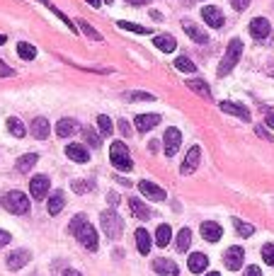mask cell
Instances as JSON below:
<instances>
[{
	"mask_svg": "<svg viewBox=\"0 0 274 276\" xmlns=\"http://www.w3.org/2000/svg\"><path fill=\"white\" fill-rule=\"evenodd\" d=\"M68 230H71L75 238H78V242H80L85 249L95 252V249L100 247V242H97V230H95L90 223H88V218H85L82 213H80V216H75L73 221H71Z\"/></svg>",
	"mask_w": 274,
	"mask_h": 276,
	"instance_id": "6da1fadb",
	"label": "cell"
},
{
	"mask_svg": "<svg viewBox=\"0 0 274 276\" xmlns=\"http://www.w3.org/2000/svg\"><path fill=\"white\" fill-rule=\"evenodd\" d=\"M240 54H243V41L240 39H230L228 49H226V56L221 58L219 63V75L223 78V75H228L233 68L238 65V61H240Z\"/></svg>",
	"mask_w": 274,
	"mask_h": 276,
	"instance_id": "7a4b0ae2",
	"label": "cell"
},
{
	"mask_svg": "<svg viewBox=\"0 0 274 276\" xmlns=\"http://www.w3.org/2000/svg\"><path fill=\"white\" fill-rule=\"evenodd\" d=\"M3 209L10 213H15V216H27L29 213V199L27 194L22 192H8L5 196H3Z\"/></svg>",
	"mask_w": 274,
	"mask_h": 276,
	"instance_id": "3957f363",
	"label": "cell"
},
{
	"mask_svg": "<svg viewBox=\"0 0 274 276\" xmlns=\"http://www.w3.org/2000/svg\"><path fill=\"white\" fill-rule=\"evenodd\" d=\"M110 160L112 165L117 167V170H121V172H129L131 167H134V163H131V155H129V148L121 143V141H114L110 148Z\"/></svg>",
	"mask_w": 274,
	"mask_h": 276,
	"instance_id": "277c9868",
	"label": "cell"
},
{
	"mask_svg": "<svg viewBox=\"0 0 274 276\" xmlns=\"http://www.w3.org/2000/svg\"><path fill=\"white\" fill-rule=\"evenodd\" d=\"M100 225L102 230L107 233V238H119L121 233H124V221H121V216H119L114 209H110V211H104L100 216Z\"/></svg>",
	"mask_w": 274,
	"mask_h": 276,
	"instance_id": "5b68a950",
	"label": "cell"
},
{
	"mask_svg": "<svg viewBox=\"0 0 274 276\" xmlns=\"http://www.w3.org/2000/svg\"><path fill=\"white\" fill-rule=\"evenodd\" d=\"M163 143H165V155L175 157V153H177V150H180V146H182V133L175 129V126H170V129L165 131Z\"/></svg>",
	"mask_w": 274,
	"mask_h": 276,
	"instance_id": "8992f818",
	"label": "cell"
},
{
	"mask_svg": "<svg viewBox=\"0 0 274 276\" xmlns=\"http://www.w3.org/2000/svg\"><path fill=\"white\" fill-rule=\"evenodd\" d=\"M49 177L46 175H37L29 179V194H32V199H46V194H49Z\"/></svg>",
	"mask_w": 274,
	"mask_h": 276,
	"instance_id": "52a82bcc",
	"label": "cell"
},
{
	"mask_svg": "<svg viewBox=\"0 0 274 276\" xmlns=\"http://www.w3.org/2000/svg\"><path fill=\"white\" fill-rule=\"evenodd\" d=\"M243 257H245V249L243 247H228L223 252V264L230 269V271H236V269L243 267Z\"/></svg>",
	"mask_w": 274,
	"mask_h": 276,
	"instance_id": "ba28073f",
	"label": "cell"
},
{
	"mask_svg": "<svg viewBox=\"0 0 274 276\" xmlns=\"http://www.w3.org/2000/svg\"><path fill=\"white\" fill-rule=\"evenodd\" d=\"M201 17H204V22H206L209 27H214V29H221L223 25H226L223 12H221L219 8H214V5H206V8L201 10Z\"/></svg>",
	"mask_w": 274,
	"mask_h": 276,
	"instance_id": "9c48e42d",
	"label": "cell"
},
{
	"mask_svg": "<svg viewBox=\"0 0 274 276\" xmlns=\"http://www.w3.org/2000/svg\"><path fill=\"white\" fill-rule=\"evenodd\" d=\"M153 271H156L158 276H180V267L167 257H158L156 262H153Z\"/></svg>",
	"mask_w": 274,
	"mask_h": 276,
	"instance_id": "30bf717a",
	"label": "cell"
},
{
	"mask_svg": "<svg viewBox=\"0 0 274 276\" xmlns=\"http://www.w3.org/2000/svg\"><path fill=\"white\" fill-rule=\"evenodd\" d=\"M199 157H201L199 146H192L189 150H187V157H184L182 167H180V172H182V175H192L194 170L199 167Z\"/></svg>",
	"mask_w": 274,
	"mask_h": 276,
	"instance_id": "8fae6325",
	"label": "cell"
},
{
	"mask_svg": "<svg viewBox=\"0 0 274 276\" xmlns=\"http://www.w3.org/2000/svg\"><path fill=\"white\" fill-rule=\"evenodd\" d=\"M32 255H29V249H15V252H10L8 255V269L10 271H19V269L27 264Z\"/></svg>",
	"mask_w": 274,
	"mask_h": 276,
	"instance_id": "7c38bea8",
	"label": "cell"
},
{
	"mask_svg": "<svg viewBox=\"0 0 274 276\" xmlns=\"http://www.w3.org/2000/svg\"><path fill=\"white\" fill-rule=\"evenodd\" d=\"M66 155L71 157L73 163H78V165L90 163V153H88V148L80 146V143H71V146H66Z\"/></svg>",
	"mask_w": 274,
	"mask_h": 276,
	"instance_id": "4fadbf2b",
	"label": "cell"
},
{
	"mask_svg": "<svg viewBox=\"0 0 274 276\" xmlns=\"http://www.w3.org/2000/svg\"><path fill=\"white\" fill-rule=\"evenodd\" d=\"M269 32H272V25H269V19H265V17H255L252 22H250V34L255 39H267L269 37Z\"/></svg>",
	"mask_w": 274,
	"mask_h": 276,
	"instance_id": "5bb4252c",
	"label": "cell"
},
{
	"mask_svg": "<svg viewBox=\"0 0 274 276\" xmlns=\"http://www.w3.org/2000/svg\"><path fill=\"white\" fill-rule=\"evenodd\" d=\"M138 192L143 194V196H148V199H153V201H165V189H160L158 184L148 182V179L138 182Z\"/></svg>",
	"mask_w": 274,
	"mask_h": 276,
	"instance_id": "9a60e30c",
	"label": "cell"
},
{
	"mask_svg": "<svg viewBox=\"0 0 274 276\" xmlns=\"http://www.w3.org/2000/svg\"><path fill=\"white\" fill-rule=\"evenodd\" d=\"M219 107H221V111H226V114H233L238 119L250 121V109L243 107V104H238V102H219Z\"/></svg>",
	"mask_w": 274,
	"mask_h": 276,
	"instance_id": "2e32d148",
	"label": "cell"
},
{
	"mask_svg": "<svg viewBox=\"0 0 274 276\" xmlns=\"http://www.w3.org/2000/svg\"><path fill=\"white\" fill-rule=\"evenodd\" d=\"M221 235H223V228H221L219 223H214V221L201 223V238L206 240V242H219Z\"/></svg>",
	"mask_w": 274,
	"mask_h": 276,
	"instance_id": "e0dca14e",
	"label": "cell"
},
{
	"mask_svg": "<svg viewBox=\"0 0 274 276\" xmlns=\"http://www.w3.org/2000/svg\"><path fill=\"white\" fill-rule=\"evenodd\" d=\"M134 124H136V131L146 133V131L156 129L158 124H160V117L158 114H138L136 119H134Z\"/></svg>",
	"mask_w": 274,
	"mask_h": 276,
	"instance_id": "ac0fdd59",
	"label": "cell"
},
{
	"mask_svg": "<svg viewBox=\"0 0 274 276\" xmlns=\"http://www.w3.org/2000/svg\"><path fill=\"white\" fill-rule=\"evenodd\" d=\"M182 29L187 32V37L192 39V41H197V44H209V34L206 32H201L194 22H189V19H184L182 22Z\"/></svg>",
	"mask_w": 274,
	"mask_h": 276,
	"instance_id": "d6986e66",
	"label": "cell"
},
{
	"mask_svg": "<svg viewBox=\"0 0 274 276\" xmlns=\"http://www.w3.org/2000/svg\"><path fill=\"white\" fill-rule=\"evenodd\" d=\"M187 267H189L192 274H201V271H206V267H209V257L201 255V252H194V255H189V259H187Z\"/></svg>",
	"mask_w": 274,
	"mask_h": 276,
	"instance_id": "ffe728a7",
	"label": "cell"
},
{
	"mask_svg": "<svg viewBox=\"0 0 274 276\" xmlns=\"http://www.w3.org/2000/svg\"><path fill=\"white\" fill-rule=\"evenodd\" d=\"M78 131V121L75 119H61L58 124H56V133H58V138H71Z\"/></svg>",
	"mask_w": 274,
	"mask_h": 276,
	"instance_id": "44dd1931",
	"label": "cell"
},
{
	"mask_svg": "<svg viewBox=\"0 0 274 276\" xmlns=\"http://www.w3.org/2000/svg\"><path fill=\"white\" fill-rule=\"evenodd\" d=\"M29 131H32V136L37 138V141H44V138L49 136V121H46L44 117H37V119L32 121Z\"/></svg>",
	"mask_w": 274,
	"mask_h": 276,
	"instance_id": "7402d4cb",
	"label": "cell"
},
{
	"mask_svg": "<svg viewBox=\"0 0 274 276\" xmlns=\"http://www.w3.org/2000/svg\"><path fill=\"white\" fill-rule=\"evenodd\" d=\"M129 209H131V213H134L136 218H141V221H148V218H151V209H148L141 199H129Z\"/></svg>",
	"mask_w": 274,
	"mask_h": 276,
	"instance_id": "603a6c76",
	"label": "cell"
},
{
	"mask_svg": "<svg viewBox=\"0 0 274 276\" xmlns=\"http://www.w3.org/2000/svg\"><path fill=\"white\" fill-rule=\"evenodd\" d=\"M134 238H136V247H138V252H141V255L146 257L148 252H151V233H148V230H143V228H138Z\"/></svg>",
	"mask_w": 274,
	"mask_h": 276,
	"instance_id": "cb8c5ba5",
	"label": "cell"
},
{
	"mask_svg": "<svg viewBox=\"0 0 274 276\" xmlns=\"http://www.w3.org/2000/svg\"><path fill=\"white\" fill-rule=\"evenodd\" d=\"M153 44H156V49H160L163 54H173L177 41H175V37H170V34H158V37L153 39Z\"/></svg>",
	"mask_w": 274,
	"mask_h": 276,
	"instance_id": "d4e9b609",
	"label": "cell"
},
{
	"mask_svg": "<svg viewBox=\"0 0 274 276\" xmlns=\"http://www.w3.org/2000/svg\"><path fill=\"white\" fill-rule=\"evenodd\" d=\"M64 206H66L64 192H54L49 196V213H51V216H58V213L64 211Z\"/></svg>",
	"mask_w": 274,
	"mask_h": 276,
	"instance_id": "484cf974",
	"label": "cell"
},
{
	"mask_svg": "<svg viewBox=\"0 0 274 276\" xmlns=\"http://www.w3.org/2000/svg\"><path fill=\"white\" fill-rule=\"evenodd\" d=\"M187 87H189V90H194L197 95H201V97H206V100H211V90H209V83H206V80H201V78L187 80Z\"/></svg>",
	"mask_w": 274,
	"mask_h": 276,
	"instance_id": "4316f807",
	"label": "cell"
},
{
	"mask_svg": "<svg viewBox=\"0 0 274 276\" xmlns=\"http://www.w3.org/2000/svg\"><path fill=\"white\" fill-rule=\"evenodd\" d=\"M170 238H173V230H170V225H158L156 230V245L158 247H165V245H170Z\"/></svg>",
	"mask_w": 274,
	"mask_h": 276,
	"instance_id": "83f0119b",
	"label": "cell"
},
{
	"mask_svg": "<svg viewBox=\"0 0 274 276\" xmlns=\"http://www.w3.org/2000/svg\"><path fill=\"white\" fill-rule=\"evenodd\" d=\"M37 160H39L37 153H27V155H22L17 160V170H19V172H29L32 167L37 165Z\"/></svg>",
	"mask_w": 274,
	"mask_h": 276,
	"instance_id": "f1b7e54d",
	"label": "cell"
},
{
	"mask_svg": "<svg viewBox=\"0 0 274 276\" xmlns=\"http://www.w3.org/2000/svg\"><path fill=\"white\" fill-rule=\"evenodd\" d=\"M8 131H10V133H12L15 138H25V133H27L25 124H22L17 117H10V119H8Z\"/></svg>",
	"mask_w": 274,
	"mask_h": 276,
	"instance_id": "f546056e",
	"label": "cell"
},
{
	"mask_svg": "<svg viewBox=\"0 0 274 276\" xmlns=\"http://www.w3.org/2000/svg\"><path fill=\"white\" fill-rule=\"evenodd\" d=\"M17 56L19 58H25V61H34L37 58V49L32 44H27V41H19L17 44Z\"/></svg>",
	"mask_w": 274,
	"mask_h": 276,
	"instance_id": "4dcf8cb0",
	"label": "cell"
},
{
	"mask_svg": "<svg viewBox=\"0 0 274 276\" xmlns=\"http://www.w3.org/2000/svg\"><path fill=\"white\" fill-rule=\"evenodd\" d=\"M189 242H192V230L182 228L177 233V249H180V252H187V249H189Z\"/></svg>",
	"mask_w": 274,
	"mask_h": 276,
	"instance_id": "1f68e13d",
	"label": "cell"
},
{
	"mask_svg": "<svg viewBox=\"0 0 274 276\" xmlns=\"http://www.w3.org/2000/svg\"><path fill=\"white\" fill-rule=\"evenodd\" d=\"M124 100L129 102H156V95H151V92H124Z\"/></svg>",
	"mask_w": 274,
	"mask_h": 276,
	"instance_id": "d6a6232c",
	"label": "cell"
},
{
	"mask_svg": "<svg viewBox=\"0 0 274 276\" xmlns=\"http://www.w3.org/2000/svg\"><path fill=\"white\" fill-rule=\"evenodd\" d=\"M97 129H100L102 136H112V131H114V124H112V119L107 117V114H100V117H97Z\"/></svg>",
	"mask_w": 274,
	"mask_h": 276,
	"instance_id": "836d02e7",
	"label": "cell"
},
{
	"mask_svg": "<svg viewBox=\"0 0 274 276\" xmlns=\"http://www.w3.org/2000/svg\"><path fill=\"white\" fill-rule=\"evenodd\" d=\"M233 225H236V230H238V235H240V238H252V233H255V225L243 223L240 218H233Z\"/></svg>",
	"mask_w": 274,
	"mask_h": 276,
	"instance_id": "e575fe53",
	"label": "cell"
},
{
	"mask_svg": "<svg viewBox=\"0 0 274 276\" xmlns=\"http://www.w3.org/2000/svg\"><path fill=\"white\" fill-rule=\"evenodd\" d=\"M175 68L182 71V73H194V71H197V65H194L187 56H177V58H175Z\"/></svg>",
	"mask_w": 274,
	"mask_h": 276,
	"instance_id": "d590c367",
	"label": "cell"
},
{
	"mask_svg": "<svg viewBox=\"0 0 274 276\" xmlns=\"http://www.w3.org/2000/svg\"><path fill=\"white\" fill-rule=\"evenodd\" d=\"M117 27L127 29V32H134V34H148V32H151L148 27H141V25H134V22H127V19H119Z\"/></svg>",
	"mask_w": 274,
	"mask_h": 276,
	"instance_id": "8d00e7d4",
	"label": "cell"
},
{
	"mask_svg": "<svg viewBox=\"0 0 274 276\" xmlns=\"http://www.w3.org/2000/svg\"><path fill=\"white\" fill-rule=\"evenodd\" d=\"M71 187H73L75 194H85V192H90V189H95V182L92 179H75Z\"/></svg>",
	"mask_w": 274,
	"mask_h": 276,
	"instance_id": "74e56055",
	"label": "cell"
},
{
	"mask_svg": "<svg viewBox=\"0 0 274 276\" xmlns=\"http://www.w3.org/2000/svg\"><path fill=\"white\" fill-rule=\"evenodd\" d=\"M78 27H80L82 32H85V34H88L90 39H95V41H102V34H100V32H95V29H92L90 22H85V19H78Z\"/></svg>",
	"mask_w": 274,
	"mask_h": 276,
	"instance_id": "f35d334b",
	"label": "cell"
},
{
	"mask_svg": "<svg viewBox=\"0 0 274 276\" xmlns=\"http://www.w3.org/2000/svg\"><path fill=\"white\" fill-rule=\"evenodd\" d=\"M82 136H85V141H88V146H90V148H100L102 146L100 136H97L92 129H82Z\"/></svg>",
	"mask_w": 274,
	"mask_h": 276,
	"instance_id": "ab89813d",
	"label": "cell"
},
{
	"mask_svg": "<svg viewBox=\"0 0 274 276\" xmlns=\"http://www.w3.org/2000/svg\"><path fill=\"white\" fill-rule=\"evenodd\" d=\"M262 259H265V264L274 267V245L272 242H267L265 247H262Z\"/></svg>",
	"mask_w": 274,
	"mask_h": 276,
	"instance_id": "60d3db41",
	"label": "cell"
},
{
	"mask_svg": "<svg viewBox=\"0 0 274 276\" xmlns=\"http://www.w3.org/2000/svg\"><path fill=\"white\" fill-rule=\"evenodd\" d=\"M230 5H233V8H236L238 12H243V10H245L247 5H250V0H230Z\"/></svg>",
	"mask_w": 274,
	"mask_h": 276,
	"instance_id": "b9f144b4",
	"label": "cell"
},
{
	"mask_svg": "<svg viewBox=\"0 0 274 276\" xmlns=\"http://www.w3.org/2000/svg\"><path fill=\"white\" fill-rule=\"evenodd\" d=\"M107 201H110V206H119V201H121V196H119L117 192H110V194H107Z\"/></svg>",
	"mask_w": 274,
	"mask_h": 276,
	"instance_id": "7bdbcfd3",
	"label": "cell"
},
{
	"mask_svg": "<svg viewBox=\"0 0 274 276\" xmlns=\"http://www.w3.org/2000/svg\"><path fill=\"white\" fill-rule=\"evenodd\" d=\"M10 240H12V235H10L8 230H0V247H5Z\"/></svg>",
	"mask_w": 274,
	"mask_h": 276,
	"instance_id": "ee69618b",
	"label": "cell"
},
{
	"mask_svg": "<svg viewBox=\"0 0 274 276\" xmlns=\"http://www.w3.org/2000/svg\"><path fill=\"white\" fill-rule=\"evenodd\" d=\"M245 276H262V271H260V267H255V264H252V267L245 269Z\"/></svg>",
	"mask_w": 274,
	"mask_h": 276,
	"instance_id": "f6af8a7d",
	"label": "cell"
},
{
	"mask_svg": "<svg viewBox=\"0 0 274 276\" xmlns=\"http://www.w3.org/2000/svg\"><path fill=\"white\" fill-rule=\"evenodd\" d=\"M0 75H5V78H8V75H15V71H12V68H8V65L0 61Z\"/></svg>",
	"mask_w": 274,
	"mask_h": 276,
	"instance_id": "bcb514c9",
	"label": "cell"
},
{
	"mask_svg": "<svg viewBox=\"0 0 274 276\" xmlns=\"http://www.w3.org/2000/svg\"><path fill=\"white\" fill-rule=\"evenodd\" d=\"M129 5H134V8H141V5H148L151 0H127Z\"/></svg>",
	"mask_w": 274,
	"mask_h": 276,
	"instance_id": "7dc6e473",
	"label": "cell"
},
{
	"mask_svg": "<svg viewBox=\"0 0 274 276\" xmlns=\"http://www.w3.org/2000/svg\"><path fill=\"white\" fill-rule=\"evenodd\" d=\"M119 129H121V133H124V136H129V133H131V129H129L127 121H119Z\"/></svg>",
	"mask_w": 274,
	"mask_h": 276,
	"instance_id": "c3c4849f",
	"label": "cell"
},
{
	"mask_svg": "<svg viewBox=\"0 0 274 276\" xmlns=\"http://www.w3.org/2000/svg\"><path fill=\"white\" fill-rule=\"evenodd\" d=\"M257 136H262L265 141H272V136H269V133H267L265 129H260V126H257Z\"/></svg>",
	"mask_w": 274,
	"mask_h": 276,
	"instance_id": "681fc988",
	"label": "cell"
},
{
	"mask_svg": "<svg viewBox=\"0 0 274 276\" xmlns=\"http://www.w3.org/2000/svg\"><path fill=\"white\" fill-rule=\"evenodd\" d=\"M148 150H151V153H158V141H151V146H148Z\"/></svg>",
	"mask_w": 274,
	"mask_h": 276,
	"instance_id": "f907efd6",
	"label": "cell"
},
{
	"mask_svg": "<svg viewBox=\"0 0 274 276\" xmlns=\"http://www.w3.org/2000/svg\"><path fill=\"white\" fill-rule=\"evenodd\" d=\"M151 17H153V19H158V22H160V19H163V15H160V12H156V10H151Z\"/></svg>",
	"mask_w": 274,
	"mask_h": 276,
	"instance_id": "816d5d0a",
	"label": "cell"
},
{
	"mask_svg": "<svg viewBox=\"0 0 274 276\" xmlns=\"http://www.w3.org/2000/svg\"><path fill=\"white\" fill-rule=\"evenodd\" d=\"M64 276H82V274H80V271H75V269H68Z\"/></svg>",
	"mask_w": 274,
	"mask_h": 276,
	"instance_id": "f5cc1de1",
	"label": "cell"
},
{
	"mask_svg": "<svg viewBox=\"0 0 274 276\" xmlns=\"http://www.w3.org/2000/svg\"><path fill=\"white\" fill-rule=\"evenodd\" d=\"M85 3H90L92 8H100V5H102V0H85Z\"/></svg>",
	"mask_w": 274,
	"mask_h": 276,
	"instance_id": "db71d44e",
	"label": "cell"
},
{
	"mask_svg": "<svg viewBox=\"0 0 274 276\" xmlns=\"http://www.w3.org/2000/svg\"><path fill=\"white\" fill-rule=\"evenodd\" d=\"M267 126H269V129H274V114H269V119H267Z\"/></svg>",
	"mask_w": 274,
	"mask_h": 276,
	"instance_id": "11a10c76",
	"label": "cell"
},
{
	"mask_svg": "<svg viewBox=\"0 0 274 276\" xmlns=\"http://www.w3.org/2000/svg\"><path fill=\"white\" fill-rule=\"evenodd\" d=\"M5 44V34H0V46Z\"/></svg>",
	"mask_w": 274,
	"mask_h": 276,
	"instance_id": "9f6ffc18",
	"label": "cell"
},
{
	"mask_svg": "<svg viewBox=\"0 0 274 276\" xmlns=\"http://www.w3.org/2000/svg\"><path fill=\"white\" fill-rule=\"evenodd\" d=\"M206 276H221V274H219V271H209V274H206Z\"/></svg>",
	"mask_w": 274,
	"mask_h": 276,
	"instance_id": "6f0895ef",
	"label": "cell"
},
{
	"mask_svg": "<svg viewBox=\"0 0 274 276\" xmlns=\"http://www.w3.org/2000/svg\"><path fill=\"white\" fill-rule=\"evenodd\" d=\"M102 3H107V5H112V3H114V0H102Z\"/></svg>",
	"mask_w": 274,
	"mask_h": 276,
	"instance_id": "680465c9",
	"label": "cell"
}]
</instances>
